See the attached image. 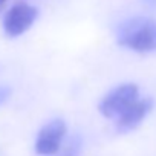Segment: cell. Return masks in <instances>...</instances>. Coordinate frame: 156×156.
<instances>
[{
	"mask_svg": "<svg viewBox=\"0 0 156 156\" xmlns=\"http://www.w3.org/2000/svg\"><path fill=\"white\" fill-rule=\"evenodd\" d=\"M118 43L135 52L156 51V22L147 17H133L118 28Z\"/></svg>",
	"mask_w": 156,
	"mask_h": 156,
	"instance_id": "1",
	"label": "cell"
},
{
	"mask_svg": "<svg viewBox=\"0 0 156 156\" xmlns=\"http://www.w3.org/2000/svg\"><path fill=\"white\" fill-rule=\"evenodd\" d=\"M139 95V89L133 83L121 84L112 89L98 104V110L106 118H118L127 107H130Z\"/></svg>",
	"mask_w": 156,
	"mask_h": 156,
	"instance_id": "2",
	"label": "cell"
},
{
	"mask_svg": "<svg viewBox=\"0 0 156 156\" xmlns=\"http://www.w3.org/2000/svg\"><path fill=\"white\" fill-rule=\"evenodd\" d=\"M66 122L60 118L49 121L48 124H44L35 139V151L41 156H54L57 154L61 147H63V141L66 138Z\"/></svg>",
	"mask_w": 156,
	"mask_h": 156,
	"instance_id": "3",
	"label": "cell"
},
{
	"mask_svg": "<svg viewBox=\"0 0 156 156\" xmlns=\"http://www.w3.org/2000/svg\"><path fill=\"white\" fill-rule=\"evenodd\" d=\"M38 11L37 8L28 5V3H17L14 5L5 16L3 20V29L8 37H19L25 34L37 20Z\"/></svg>",
	"mask_w": 156,
	"mask_h": 156,
	"instance_id": "4",
	"label": "cell"
},
{
	"mask_svg": "<svg viewBox=\"0 0 156 156\" xmlns=\"http://www.w3.org/2000/svg\"><path fill=\"white\" fill-rule=\"evenodd\" d=\"M153 100L150 98H138L130 107H127L118 118H116V130L119 133H129L135 130L144 118L151 112Z\"/></svg>",
	"mask_w": 156,
	"mask_h": 156,
	"instance_id": "5",
	"label": "cell"
},
{
	"mask_svg": "<svg viewBox=\"0 0 156 156\" xmlns=\"http://www.w3.org/2000/svg\"><path fill=\"white\" fill-rule=\"evenodd\" d=\"M81 145H83L81 136H80V135H73V136L67 141V144L64 145V148L61 150V153L58 151V153L54 154V156H80Z\"/></svg>",
	"mask_w": 156,
	"mask_h": 156,
	"instance_id": "6",
	"label": "cell"
},
{
	"mask_svg": "<svg viewBox=\"0 0 156 156\" xmlns=\"http://www.w3.org/2000/svg\"><path fill=\"white\" fill-rule=\"evenodd\" d=\"M11 87L9 86H0V106H3L9 98H11Z\"/></svg>",
	"mask_w": 156,
	"mask_h": 156,
	"instance_id": "7",
	"label": "cell"
},
{
	"mask_svg": "<svg viewBox=\"0 0 156 156\" xmlns=\"http://www.w3.org/2000/svg\"><path fill=\"white\" fill-rule=\"evenodd\" d=\"M5 5H6V0H0V12L3 11V8H5Z\"/></svg>",
	"mask_w": 156,
	"mask_h": 156,
	"instance_id": "8",
	"label": "cell"
},
{
	"mask_svg": "<svg viewBox=\"0 0 156 156\" xmlns=\"http://www.w3.org/2000/svg\"><path fill=\"white\" fill-rule=\"evenodd\" d=\"M147 3H150V5H156V0H147Z\"/></svg>",
	"mask_w": 156,
	"mask_h": 156,
	"instance_id": "9",
	"label": "cell"
}]
</instances>
